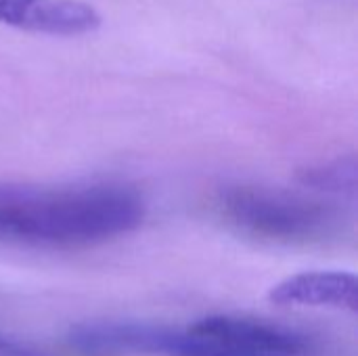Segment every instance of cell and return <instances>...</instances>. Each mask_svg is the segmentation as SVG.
<instances>
[{
  "mask_svg": "<svg viewBox=\"0 0 358 356\" xmlns=\"http://www.w3.org/2000/svg\"><path fill=\"white\" fill-rule=\"evenodd\" d=\"M84 353L147 356H317L313 336L256 317L214 315L187 325L88 321L69 329Z\"/></svg>",
  "mask_w": 358,
  "mask_h": 356,
  "instance_id": "6da1fadb",
  "label": "cell"
},
{
  "mask_svg": "<svg viewBox=\"0 0 358 356\" xmlns=\"http://www.w3.org/2000/svg\"><path fill=\"white\" fill-rule=\"evenodd\" d=\"M143 218V197L124 185H0V243L86 248L132 233Z\"/></svg>",
  "mask_w": 358,
  "mask_h": 356,
  "instance_id": "7a4b0ae2",
  "label": "cell"
},
{
  "mask_svg": "<svg viewBox=\"0 0 358 356\" xmlns=\"http://www.w3.org/2000/svg\"><path fill=\"white\" fill-rule=\"evenodd\" d=\"M218 212L237 233L279 245H317L344 233L340 204L266 185H229Z\"/></svg>",
  "mask_w": 358,
  "mask_h": 356,
  "instance_id": "3957f363",
  "label": "cell"
},
{
  "mask_svg": "<svg viewBox=\"0 0 358 356\" xmlns=\"http://www.w3.org/2000/svg\"><path fill=\"white\" fill-rule=\"evenodd\" d=\"M0 23L44 36H86L101 25L99 10L82 0H0Z\"/></svg>",
  "mask_w": 358,
  "mask_h": 356,
  "instance_id": "277c9868",
  "label": "cell"
},
{
  "mask_svg": "<svg viewBox=\"0 0 358 356\" xmlns=\"http://www.w3.org/2000/svg\"><path fill=\"white\" fill-rule=\"evenodd\" d=\"M268 300L283 308L358 311V279L346 271H304L271 287Z\"/></svg>",
  "mask_w": 358,
  "mask_h": 356,
  "instance_id": "5b68a950",
  "label": "cell"
},
{
  "mask_svg": "<svg viewBox=\"0 0 358 356\" xmlns=\"http://www.w3.org/2000/svg\"><path fill=\"white\" fill-rule=\"evenodd\" d=\"M298 183L313 195L342 204L357 201L358 164L355 155H340L334 159L317 162L298 172Z\"/></svg>",
  "mask_w": 358,
  "mask_h": 356,
  "instance_id": "8992f818",
  "label": "cell"
},
{
  "mask_svg": "<svg viewBox=\"0 0 358 356\" xmlns=\"http://www.w3.org/2000/svg\"><path fill=\"white\" fill-rule=\"evenodd\" d=\"M0 356H44L42 353H36L19 342H10V340H2L0 338Z\"/></svg>",
  "mask_w": 358,
  "mask_h": 356,
  "instance_id": "52a82bcc",
  "label": "cell"
}]
</instances>
